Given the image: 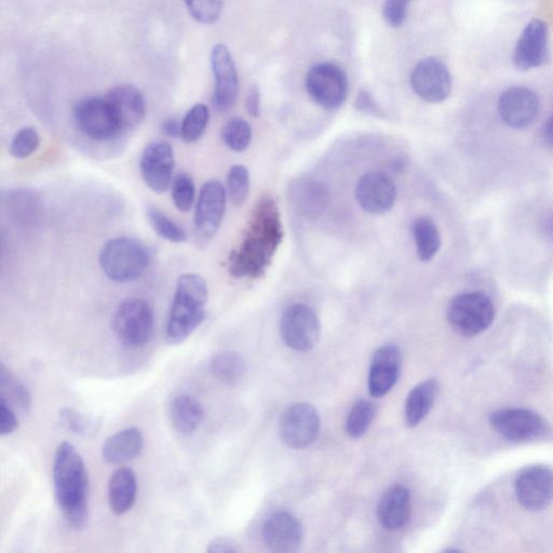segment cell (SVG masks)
<instances>
[{"label":"cell","mask_w":553,"mask_h":553,"mask_svg":"<svg viewBox=\"0 0 553 553\" xmlns=\"http://www.w3.org/2000/svg\"><path fill=\"white\" fill-rule=\"evenodd\" d=\"M283 239L277 202L263 197L253 208L247 232L238 249L228 258V271L235 278L262 277L272 265Z\"/></svg>","instance_id":"obj_1"},{"label":"cell","mask_w":553,"mask_h":553,"mask_svg":"<svg viewBox=\"0 0 553 553\" xmlns=\"http://www.w3.org/2000/svg\"><path fill=\"white\" fill-rule=\"evenodd\" d=\"M53 488L67 524L84 530L89 519V477L83 457L69 442L59 445L53 462Z\"/></svg>","instance_id":"obj_2"},{"label":"cell","mask_w":553,"mask_h":553,"mask_svg":"<svg viewBox=\"0 0 553 553\" xmlns=\"http://www.w3.org/2000/svg\"><path fill=\"white\" fill-rule=\"evenodd\" d=\"M208 287L197 274H184L177 283L166 327V340L171 345L186 341L204 322Z\"/></svg>","instance_id":"obj_3"},{"label":"cell","mask_w":553,"mask_h":553,"mask_svg":"<svg viewBox=\"0 0 553 553\" xmlns=\"http://www.w3.org/2000/svg\"><path fill=\"white\" fill-rule=\"evenodd\" d=\"M151 254L138 239L117 237L106 242L100 253V265L107 278L128 283L144 275Z\"/></svg>","instance_id":"obj_4"},{"label":"cell","mask_w":553,"mask_h":553,"mask_svg":"<svg viewBox=\"0 0 553 553\" xmlns=\"http://www.w3.org/2000/svg\"><path fill=\"white\" fill-rule=\"evenodd\" d=\"M495 317L496 309L492 300L482 292L457 294L447 308L450 327L465 339H474L488 331Z\"/></svg>","instance_id":"obj_5"},{"label":"cell","mask_w":553,"mask_h":553,"mask_svg":"<svg viewBox=\"0 0 553 553\" xmlns=\"http://www.w3.org/2000/svg\"><path fill=\"white\" fill-rule=\"evenodd\" d=\"M154 312L142 299H129L120 303L113 317V329L121 344L141 348L152 339Z\"/></svg>","instance_id":"obj_6"},{"label":"cell","mask_w":553,"mask_h":553,"mask_svg":"<svg viewBox=\"0 0 553 553\" xmlns=\"http://www.w3.org/2000/svg\"><path fill=\"white\" fill-rule=\"evenodd\" d=\"M306 91L322 109L337 110L348 96V78L341 66L331 62L316 64L306 76Z\"/></svg>","instance_id":"obj_7"},{"label":"cell","mask_w":553,"mask_h":553,"mask_svg":"<svg viewBox=\"0 0 553 553\" xmlns=\"http://www.w3.org/2000/svg\"><path fill=\"white\" fill-rule=\"evenodd\" d=\"M74 119L78 130L92 141H112L123 132L106 98L92 97L78 102L74 110Z\"/></svg>","instance_id":"obj_8"},{"label":"cell","mask_w":553,"mask_h":553,"mask_svg":"<svg viewBox=\"0 0 553 553\" xmlns=\"http://www.w3.org/2000/svg\"><path fill=\"white\" fill-rule=\"evenodd\" d=\"M280 334L288 347L302 353L309 352L320 340V320L313 308L304 304L291 305L282 314Z\"/></svg>","instance_id":"obj_9"},{"label":"cell","mask_w":553,"mask_h":553,"mask_svg":"<svg viewBox=\"0 0 553 553\" xmlns=\"http://www.w3.org/2000/svg\"><path fill=\"white\" fill-rule=\"evenodd\" d=\"M280 438L288 447L302 450L312 445L320 433V417L309 403H295L282 414Z\"/></svg>","instance_id":"obj_10"},{"label":"cell","mask_w":553,"mask_h":553,"mask_svg":"<svg viewBox=\"0 0 553 553\" xmlns=\"http://www.w3.org/2000/svg\"><path fill=\"white\" fill-rule=\"evenodd\" d=\"M226 198L225 187L218 180H210L201 187L194 219L197 240L207 244L217 235L226 210Z\"/></svg>","instance_id":"obj_11"},{"label":"cell","mask_w":553,"mask_h":553,"mask_svg":"<svg viewBox=\"0 0 553 553\" xmlns=\"http://www.w3.org/2000/svg\"><path fill=\"white\" fill-rule=\"evenodd\" d=\"M211 69L214 77L212 102L215 110L228 112L235 106L239 94V76L231 51L223 45L211 50Z\"/></svg>","instance_id":"obj_12"},{"label":"cell","mask_w":553,"mask_h":553,"mask_svg":"<svg viewBox=\"0 0 553 553\" xmlns=\"http://www.w3.org/2000/svg\"><path fill=\"white\" fill-rule=\"evenodd\" d=\"M410 83L416 96L427 103H441L450 97L452 91V77L447 65L433 57L414 66Z\"/></svg>","instance_id":"obj_13"},{"label":"cell","mask_w":553,"mask_h":553,"mask_svg":"<svg viewBox=\"0 0 553 553\" xmlns=\"http://www.w3.org/2000/svg\"><path fill=\"white\" fill-rule=\"evenodd\" d=\"M355 195L363 211L383 214L395 206L397 188L385 172L370 171L358 181Z\"/></svg>","instance_id":"obj_14"},{"label":"cell","mask_w":553,"mask_h":553,"mask_svg":"<svg viewBox=\"0 0 553 553\" xmlns=\"http://www.w3.org/2000/svg\"><path fill=\"white\" fill-rule=\"evenodd\" d=\"M175 159L172 147L164 141H156L145 148L140 169L145 184L154 193L163 194L172 180Z\"/></svg>","instance_id":"obj_15"},{"label":"cell","mask_w":553,"mask_h":553,"mask_svg":"<svg viewBox=\"0 0 553 553\" xmlns=\"http://www.w3.org/2000/svg\"><path fill=\"white\" fill-rule=\"evenodd\" d=\"M539 111V100L536 94L524 87H512L506 90L498 101L499 116L504 123L521 130L529 127Z\"/></svg>","instance_id":"obj_16"},{"label":"cell","mask_w":553,"mask_h":553,"mask_svg":"<svg viewBox=\"0 0 553 553\" xmlns=\"http://www.w3.org/2000/svg\"><path fill=\"white\" fill-rule=\"evenodd\" d=\"M265 545L275 552L298 550L304 539V529L298 518L286 511L275 512L263 525Z\"/></svg>","instance_id":"obj_17"},{"label":"cell","mask_w":553,"mask_h":553,"mask_svg":"<svg viewBox=\"0 0 553 553\" xmlns=\"http://www.w3.org/2000/svg\"><path fill=\"white\" fill-rule=\"evenodd\" d=\"M402 367L400 349L394 344H388L377 350L373 357L369 390L374 398L386 396L397 384Z\"/></svg>","instance_id":"obj_18"},{"label":"cell","mask_w":553,"mask_h":553,"mask_svg":"<svg viewBox=\"0 0 553 553\" xmlns=\"http://www.w3.org/2000/svg\"><path fill=\"white\" fill-rule=\"evenodd\" d=\"M291 206L307 220H316L326 211L330 193L325 184L302 178L289 185L288 193Z\"/></svg>","instance_id":"obj_19"},{"label":"cell","mask_w":553,"mask_h":553,"mask_svg":"<svg viewBox=\"0 0 553 553\" xmlns=\"http://www.w3.org/2000/svg\"><path fill=\"white\" fill-rule=\"evenodd\" d=\"M547 26L534 20L525 26L515 50V64L521 71L541 66L547 55Z\"/></svg>","instance_id":"obj_20"},{"label":"cell","mask_w":553,"mask_h":553,"mask_svg":"<svg viewBox=\"0 0 553 553\" xmlns=\"http://www.w3.org/2000/svg\"><path fill=\"white\" fill-rule=\"evenodd\" d=\"M123 131L139 126L145 117L146 104L141 91L132 85H119L107 93Z\"/></svg>","instance_id":"obj_21"},{"label":"cell","mask_w":553,"mask_h":553,"mask_svg":"<svg viewBox=\"0 0 553 553\" xmlns=\"http://www.w3.org/2000/svg\"><path fill=\"white\" fill-rule=\"evenodd\" d=\"M412 514V498L410 491L402 485L390 488L382 497L377 516L386 530L403 529Z\"/></svg>","instance_id":"obj_22"},{"label":"cell","mask_w":553,"mask_h":553,"mask_svg":"<svg viewBox=\"0 0 553 553\" xmlns=\"http://www.w3.org/2000/svg\"><path fill=\"white\" fill-rule=\"evenodd\" d=\"M144 447V439L138 428H127L107 439L102 448L106 463L112 465L126 464L137 458Z\"/></svg>","instance_id":"obj_23"},{"label":"cell","mask_w":553,"mask_h":553,"mask_svg":"<svg viewBox=\"0 0 553 553\" xmlns=\"http://www.w3.org/2000/svg\"><path fill=\"white\" fill-rule=\"evenodd\" d=\"M138 482L134 471L120 467L112 475L109 483V501L115 515L127 514L136 503Z\"/></svg>","instance_id":"obj_24"},{"label":"cell","mask_w":553,"mask_h":553,"mask_svg":"<svg viewBox=\"0 0 553 553\" xmlns=\"http://www.w3.org/2000/svg\"><path fill=\"white\" fill-rule=\"evenodd\" d=\"M439 385L436 380H427L415 386L404 406V422L410 428L420 425L433 410L438 396Z\"/></svg>","instance_id":"obj_25"},{"label":"cell","mask_w":553,"mask_h":553,"mask_svg":"<svg viewBox=\"0 0 553 553\" xmlns=\"http://www.w3.org/2000/svg\"><path fill=\"white\" fill-rule=\"evenodd\" d=\"M170 421L182 435L193 434L204 421V409L198 400L190 395H179L170 404Z\"/></svg>","instance_id":"obj_26"},{"label":"cell","mask_w":553,"mask_h":553,"mask_svg":"<svg viewBox=\"0 0 553 553\" xmlns=\"http://www.w3.org/2000/svg\"><path fill=\"white\" fill-rule=\"evenodd\" d=\"M4 204L11 217L23 225H34L42 217L43 202L29 191H13L4 197Z\"/></svg>","instance_id":"obj_27"},{"label":"cell","mask_w":553,"mask_h":553,"mask_svg":"<svg viewBox=\"0 0 553 553\" xmlns=\"http://www.w3.org/2000/svg\"><path fill=\"white\" fill-rule=\"evenodd\" d=\"M412 233L418 259L424 263L433 260L442 244L436 223L427 217L417 218L412 224Z\"/></svg>","instance_id":"obj_28"},{"label":"cell","mask_w":553,"mask_h":553,"mask_svg":"<svg viewBox=\"0 0 553 553\" xmlns=\"http://www.w3.org/2000/svg\"><path fill=\"white\" fill-rule=\"evenodd\" d=\"M0 399L4 400L16 412L28 414L32 407V398L15 375L2 364L0 369Z\"/></svg>","instance_id":"obj_29"},{"label":"cell","mask_w":553,"mask_h":553,"mask_svg":"<svg viewBox=\"0 0 553 553\" xmlns=\"http://www.w3.org/2000/svg\"><path fill=\"white\" fill-rule=\"evenodd\" d=\"M210 371L215 379L226 385H237L246 374V362L235 352H222L213 356Z\"/></svg>","instance_id":"obj_30"},{"label":"cell","mask_w":553,"mask_h":553,"mask_svg":"<svg viewBox=\"0 0 553 553\" xmlns=\"http://www.w3.org/2000/svg\"><path fill=\"white\" fill-rule=\"evenodd\" d=\"M376 413L375 404L369 400H358L350 410L346 430L349 437L359 439L367 434Z\"/></svg>","instance_id":"obj_31"},{"label":"cell","mask_w":553,"mask_h":553,"mask_svg":"<svg viewBox=\"0 0 553 553\" xmlns=\"http://www.w3.org/2000/svg\"><path fill=\"white\" fill-rule=\"evenodd\" d=\"M146 217L148 223H150L154 232L159 237L173 242V244H183V242L187 241V234L184 229L158 208L153 206L147 207Z\"/></svg>","instance_id":"obj_32"},{"label":"cell","mask_w":553,"mask_h":553,"mask_svg":"<svg viewBox=\"0 0 553 553\" xmlns=\"http://www.w3.org/2000/svg\"><path fill=\"white\" fill-rule=\"evenodd\" d=\"M222 140L229 150L245 152L252 141V128L245 119L233 118L224 126Z\"/></svg>","instance_id":"obj_33"},{"label":"cell","mask_w":553,"mask_h":553,"mask_svg":"<svg viewBox=\"0 0 553 553\" xmlns=\"http://www.w3.org/2000/svg\"><path fill=\"white\" fill-rule=\"evenodd\" d=\"M210 120V111L205 104H196L182 121L181 138L186 143H195L205 133Z\"/></svg>","instance_id":"obj_34"},{"label":"cell","mask_w":553,"mask_h":553,"mask_svg":"<svg viewBox=\"0 0 553 553\" xmlns=\"http://www.w3.org/2000/svg\"><path fill=\"white\" fill-rule=\"evenodd\" d=\"M59 423L71 433L85 437L97 434L100 428V421L96 417L74 409H63L59 414Z\"/></svg>","instance_id":"obj_35"},{"label":"cell","mask_w":553,"mask_h":553,"mask_svg":"<svg viewBox=\"0 0 553 553\" xmlns=\"http://www.w3.org/2000/svg\"><path fill=\"white\" fill-rule=\"evenodd\" d=\"M227 192L236 206L245 204L250 192V174L242 165H236L227 174Z\"/></svg>","instance_id":"obj_36"},{"label":"cell","mask_w":553,"mask_h":553,"mask_svg":"<svg viewBox=\"0 0 553 553\" xmlns=\"http://www.w3.org/2000/svg\"><path fill=\"white\" fill-rule=\"evenodd\" d=\"M196 195V187L193 178L185 172L179 173L172 183L173 204L181 212L192 209Z\"/></svg>","instance_id":"obj_37"},{"label":"cell","mask_w":553,"mask_h":553,"mask_svg":"<svg viewBox=\"0 0 553 553\" xmlns=\"http://www.w3.org/2000/svg\"><path fill=\"white\" fill-rule=\"evenodd\" d=\"M184 3L197 22L212 25L222 15L224 0H184Z\"/></svg>","instance_id":"obj_38"},{"label":"cell","mask_w":553,"mask_h":553,"mask_svg":"<svg viewBox=\"0 0 553 553\" xmlns=\"http://www.w3.org/2000/svg\"><path fill=\"white\" fill-rule=\"evenodd\" d=\"M40 144L37 130L33 127H24L16 133L10 144V154L17 159L32 156Z\"/></svg>","instance_id":"obj_39"},{"label":"cell","mask_w":553,"mask_h":553,"mask_svg":"<svg viewBox=\"0 0 553 553\" xmlns=\"http://www.w3.org/2000/svg\"><path fill=\"white\" fill-rule=\"evenodd\" d=\"M410 0H385L383 17L391 28L398 29L407 19Z\"/></svg>","instance_id":"obj_40"},{"label":"cell","mask_w":553,"mask_h":553,"mask_svg":"<svg viewBox=\"0 0 553 553\" xmlns=\"http://www.w3.org/2000/svg\"><path fill=\"white\" fill-rule=\"evenodd\" d=\"M355 109L368 116L385 118L386 114L381 105L376 102L372 93L368 90H360L355 100Z\"/></svg>","instance_id":"obj_41"},{"label":"cell","mask_w":553,"mask_h":553,"mask_svg":"<svg viewBox=\"0 0 553 553\" xmlns=\"http://www.w3.org/2000/svg\"><path fill=\"white\" fill-rule=\"evenodd\" d=\"M19 426L17 412L7 402L0 399V435L3 437L13 433Z\"/></svg>","instance_id":"obj_42"},{"label":"cell","mask_w":553,"mask_h":553,"mask_svg":"<svg viewBox=\"0 0 553 553\" xmlns=\"http://www.w3.org/2000/svg\"><path fill=\"white\" fill-rule=\"evenodd\" d=\"M262 96L258 86L250 87L246 98V109L250 116L258 118L261 116Z\"/></svg>","instance_id":"obj_43"},{"label":"cell","mask_w":553,"mask_h":553,"mask_svg":"<svg viewBox=\"0 0 553 553\" xmlns=\"http://www.w3.org/2000/svg\"><path fill=\"white\" fill-rule=\"evenodd\" d=\"M239 551L240 548L235 542L232 541V539L223 537L213 539L207 547V552L209 553H228Z\"/></svg>","instance_id":"obj_44"},{"label":"cell","mask_w":553,"mask_h":553,"mask_svg":"<svg viewBox=\"0 0 553 553\" xmlns=\"http://www.w3.org/2000/svg\"><path fill=\"white\" fill-rule=\"evenodd\" d=\"M161 130H163L165 136L169 138H179L181 137L182 123L180 124L177 119L170 118L161 126Z\"/></svg>","instance_id":"obj_45"},{"label":"cell","mask_w":553,"mask_h":553,"mask_svg":"<svg viewBox=\"0 0 553 553\" xmlns=\"http://www.w3.org/2000/svg\"><path fill=\"white\" fill-rule=\"evenodd\" d=\"M542 134L547 145L553 148V114L546 120Z\"/></svg>","instance_id":"obj_46"},{"label":"cell","mask_w":553,"mask_h":553,"mask_svg":"<svg viewBox=\"0 0 553 553\" xmlns=\"http://www.w3.org/2000/svg\"><path fill=\"white\" fill-rule=\"evenodd\" d=\"M544 234L553 241V211L547 215L543 222Z\"/></svg>","instance_id":"obj_47"}]
</instances>
